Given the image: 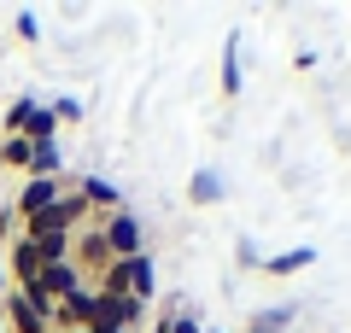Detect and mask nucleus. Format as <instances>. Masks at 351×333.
I'll return each mask as SVG.
<instances>
[{"label": "nucleus", "mask_w": 351, "mask_h": 333, "mask_svg": "<svg viewBox=\"0 0 351 333\" xmlns=\"http://www.w3.org/2000/svg\"><path fill=\"white\" fill-rule=\"evenodd\" d=\"M29 152L36 147H29L24 135H0V170H24L29 175Z\"/></svg>", "instance_id": "nucleus-12"}, {"label": "nucleus", "mask_w": 351, "mask_h": 333, "mask_svg": "<svg viewBox=\"0 0 351 333\" xmlns=\"http://www.w3.org/2000/svg\"><path fill=\"white\" fill-rule=\"evenodd\" d=\"M88 228H94V234H100V246H106V258H141V251H147V228H141V217L135 210H112V217H94L88 222Z\"/></svg>", "instance_id": "nucleus-3"}, {"label": "nucleus", "mask_w": 351, "mask_h": 333, "mask_svg": "<svg viewBox=\"0 0 351 333\" xmlns=\"http://www.w3.org/2000/svg\"><path fill=\"white\" fill-rule=\"evenodd\" d=\"M217 88H223V99L240 94V36L223 41V76H217Z\"/></svg>", "instance_id": "nucleus-10"}, {"label": "nucleus", "mask_w": 351, "mask_h": 333, "mask_svg": "<svg viewBox=\"0 0 351 333\" xmlns=\"http://www.w3.org/2000/svg\"><path fill=\"white\" fill-rule=\"evenodd\" d=\"M311 263H316V251H311V246H293V251H276V258H263L258 269H263V275H299V269H311Z\"/></svg>", "instance_id": "nucleus-9"}, {"label": "nucleus", "mask_w": 351, "mask_h": 333, "mask_svg": "<svg viewBox=\"0 0 351 333\" xmlns=\"http://www.w3.org/2000/svg\"><path fill=\"white\" fill-rule=\"evenodd\" d=\"M170 333H205V321L193 316V310H182V304H176V310H170Z\"/></svg>", "instance_id": "nucleus-17"}, {"label": "nucleus", "mask_w": 351, "mask_h": 333, "mask_svg": "<svg viewBox=\"0 0 351 333\" xmlns=\"http://www.w3.org/2000/svg\"><path fill=\"white\" fill-rule=\"evenodd\" d=\"M0 293H6V258H0Z\"/></svg>", "instance_id": "nucleus-20"}, {"label": "nucleus", "mask_w": 351, "mask_h": 333, "mask_svg": "<svg viewBox=\"0 0 351 333\" xmlns=\"http://www.w3.org/2000/svg\"><path fill=\"white\" fill-rule=\"evenodd\" d=\"M76 333H88V328H76Z\"/></svg>", "instance_id": "nucleus-22"}, {"label": "nucleus", "mask_w": 351, "mask_h": 333, "mask_svg": "<svg viewBox=\"0 0 351 333\" xmlns=\"http://www.w3.org/2000/svg\"><path fill=\"white\" fill-rule=\"evenodd\" d=\"M0 321H6V333H53V298L41 286H6Z\"/></svg>", "instance_id": "nucleus-2"}, {"label": "nucleus", "mask_w": 351, "mask_h": 333, "mask_svg": "<svg viewBox=\"0 0 351 333\" xmlns=\"http://www.w3.org/2000/svg\"><path fill=\"white\" fill-rule=\"evenodd\" d=\"M6 263H12V275H18V286H36V281H41V269H47V263H41V251L29 246L24 234H18L12 246H6Z\"/></svg>", "instance_id": "nucleus-6"}, {"label": "nucleus", "mask_w": 351, "mask_h": 333, "mask_svg": "<svg viewBox=\"0 0 351 333\" xmlns=\"http://www.w3.org/2000/svg\"><path fill=\"white\" fill-rule=\"evenodd\" d=\"M29 175H64V152H59V140H47V147H36L29 152Z\"/></svg>", "instance_id": "nucleus-13"}, {"label": "nucleus", "mask_w": 351, "mask_h": 333, "mask_svg": "<svg viewBox=\"0 0 351 333\" xmlns=\"http://www.w3.org/2000/svg\"><path fill=\"white\" fill-rule=\"evenodd\" d=\"M88 310H94V286H88V293H76V298H64V304H53V333L88 328Z\"/></svg>", "instance_id": "nucleus-8"}, {"label": "nucleus", "mask_w": 351, "mask_h": 333, "mask_svg": "<svg viewBox=\"0 0 351 333\" xmlns=\"http://www.w3.org/2000/svg\"><path fill=\"white\" fill-rule=\"evenodd\" d=\"M53 129H59V117H53L47 106H36V111H29V123H24V140H29V147H47Z\"/></svg>", "instance_id": "nucleus-14"}, {"label": "nucleus", "mask_w": 351, "mask_h": 333, "mask_svg": "<svg viewBox=\"0 0 351 333\" xmlns=\"http://www.w3.org/2000/svg\"><path fill=\"white\" fill-rule=\"evenodd\" d=\"M188 199H193V205H223V175H217V170H193Z\"/></svg>", "instance_id": "nucleus-11"}, {"label": "nucleus", "mask_w": 351, "mask_h": 333, "mask_svg": "<svg viewBox=\"0 0 351 333\" xmlns=\"http://www.w3.org/2000/svg\"><path fill=\"white\" fill-rule=\"evenodd\" d=\"M53 117H59V123H76V117H82V99H71V94H64V99H53Z\"/></svg>", "instance_id": "nucleus-18"}, {"label": "nucleus", "mask_w": 351, "mask_h": 333, "mask_svg": "<svg viewBox=\"0 0 351 333\" xmlns=\"http://www.w3.org/2000/svg\"><path fill=\"white\" fill-rule=\"evenodd\" d=\"M29 111H36V99H12V106H6V135H24V123H29Z\"/></svg>", "instance_id": "nucleus-16"}, {"label": "nucleus", "mask_w": 351, "mask_h": 333, "mask_svg": "<svg viewBox=\"0 0 351 333\" xmlns=\"http://www.w3.org/2000/svg\"><path fill=\"white\" fill-rule=\"evenodd\" d=\"M59 193H64V175H53V182H47V175H29V182L18 187V199H12V217H18V222L41 217V210H47Z\"/></svg>", "instance_id": "nucleus-4"}, {"label": "nucleus", "mask_w": 351, "mask_h": 333, "mask_svg": "<svg viewBox=\"0 0 351 333\" xmlns=\"http://www.w3.org/2000/svg\"><path fill=\"white\" fill-rule=\"evenodd\" d=\"M41 293H47L53 298V304H64V298H76V293H88V275L82 269H76V263L71 258H64V263H47V269H41Z\"/></svg>", "instance_id": "nucleus-5"}, {"label": "nucleus", "mask_w": 351, "mask_h": 333, "mask_svg": "<svg viewBox=\"0 0 351 333\" xmlns=\"http://www.w3.org/2000/svg\"><path fill=\"white\" fill-rule=\"evenodd\" d=\"M94 293H100V298H141V304H152V293H158V269H152L147 251H141V258H117V263H106V269L94 275Z\"/></svg>", "instance_id": "nucleus-1"}, {"label": "nucleus", "mask_w": 351, "mask_h": 333, "mask_svg": "<svg viewBox=\"0 0 351 333\" xmlns=\"http://www.w3.org/2000/svg\"><path fill=\"white\" fill-rule=\"evenodd\" d=\"M76 193L88 199V210H94V217H112V210H123V199H117V187L106 182V175H82V182H76Z\"/></svg>", "instance_id": "nucleus-7"}, {"label": "nucleus", "mask_w": 351, "mask_h": 333, "mask_svg": "<svg viewBox=\"0 0 351 333\" xmlns=\"http://www.w3.org/2000/svg\"><path fill=\"white\" fill-rule=\"evenodd\" d=\"M12 24H18V41H41V24H36V12H18Z\"/></svg>", "instance_id": "nucleus-19"}, {"label": "nucleus", "mask_w": 351, "mask_h": 333, "mask_svg": "<svg viewBox=\"0 0 351 333\" xmlns=\"http://www.w3.org/2000/svg\"><path fill=\"white\" fill-rule=\"evenodd\" d=\"M205 333H223V328H205Z\"/></svg>", "instance_id": "nucleus-21"}, {"label": "nucleus", "mask_w": 351, "mask_h": 333, "mask_svg": "<svg viewBox=\"0 0 351 333\" xmlns=\"http://www.w3.org/2000/svg\"><path fill=\"white\" fill-rule=\"evenodd\" d=\"M287 321H293V310H258V316L246 321V333H287Z\"/></svg>", "instance_id": "nucleus-15"}]
</instances>
